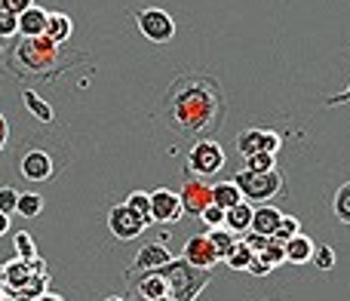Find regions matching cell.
<instances>
[{
    "mask_svg": "<svg viewBox=\"0 0 350 301\" xmlns=\"http://www.w3.org/2000/svg\"><path fill=\"white\" fill-rule=\"evenodd\" d=\"M163 114L185 139H209V133H218L228 117V99L218 77L203 71H178L166 90Z\"/></svg>",
    "mask_w": 350,
    "mask_h": 301,
    "instance_id": "obj_1",
    "label": "cell"
},
{
    "mask_svg": "<svg viewBox=\"0 0 350 301\" xmlns=\"http://www.w3.org/2000/svg\"><path fill=\"white\" fill-rule=\"evenodd\" d=\"M10 68L22 77H53L55 71H62L59 62V43H53L49 37H22L16 49H12Z\"/></svg>",
    "mask_w": 350,
    "mask_h": 301,
    "instance_id": "obj_2",
    "label": "cell"
},
{
    "mask_svg": "<svg viewBox=\"0 0 350 301\" xmlns=\"http://www.w3.org/2000/svg\"><path fill=\"white\" fill-rule=\"evenodd\" d=\"M170 283V296L175 301H197L200 292L212 283V271H200V267H191L185 259H172L166 267H160Z\"/></svg>",
    "mask_w": 350,
    "mask_h": 301,
    "instance_id": "obj_3",
    "label": "cell"
},
{
    "mask_svg": "<svg viewBox=\"0 0 350 301\" xmlns=\"http://www.w3.org/2000/svg\"><path fill=\"white\" fill-rule=\"evenodd\" d=\"M234 185L240 187L243 200L246 203H271L273 197L286 191V181L280 175V169H271V172H249V169H240L234 175Z\"/></svg>",
    "mask_w": 350,
    "mask_h": 301,
    "instance_id": "obj_4",
    "label": "cell"
},
{
    "mask_svg": "<svg viewBox=\"0 0 350 301\" xmlns=\"http://www.w3.org/2000/svg\"><path fill=\"white\" fill-rule=\"evenodd\" d=\"M224 163H228V154L218 145L215 139H197L191 145V154H187V172L197 175V179H209V175L221 172Z\"/></svg>",
    "mask_w": 350,
    "mask_h": 301,
    "instance_id": "obj_5",
    "label": "cell"
},
{
    "mask_svg": "<svg viewBox=\"0 0 350 301\" xmlns=\"http://www.w3.org/2000/svg\"><path fill=\"white\" fill-rule=\"evenodd\" d=\"M135 25H139L142 37L151 43H170L175 37V18L160 6H148V10L135 12Z\"/></svg>",
    "mask_w": 350,
    "mask_h": 301,
    "instance_id": "obj_6",
    "label": "cell"
},
{
    "mask_svg": "<svg viewBox=\"0 0 350 301\" xmlns=\"http://www.w3.org/2000/svg\"><path fill=\"white\" fill-rule=\"evenodd\" d=\"M283 148V135L273 129H261V127H249L240 133L237 139V150L240 157H252V154H280Z\"/></svg>",
    "mask_w": 350,
    "mask_h": 301,
    "instance_id": "obj_7",
    "label": "cell"
},
{
    "mask_svg": "<svg viewBox=\"0 0 350 301\" xmlns=\"http://www.w3.org/2000/svg\"><path fill=\"white\" fill-rule=\"evenodd\" d=\"M178 200H181V209H185L187 215H200V212L212 203V185L206 179H197V175H191L185 169V181H181Z\"/></svg>",
    "mask_w": 350,
    "mask_h": 301,
    "instance_id": "obj_8",
    "label": "cell"
},
{
    "mask_svg": "<svg viewBox=\"0 0 350 301\" xmlns=\"http://www.w3.org/2000/svg\"><path fill=\"white\" fill-rule=\"evenodd\" d=\"M126 286L139 301H157V298H166L170 296V283H166L163 271H142L139 274H126Z\"/></svg>",
    "mask_w": 350,
    "mask_h": 301,
    "instance_id": "obj_9",
    "label": "cell"
},
{
    "mask_svg": "<svg viewBox=\"0 0 350 301\" xmlns=\"http://www.w3.org/2000/svg\"><path fill=\"white\" fill-rule=\"evenodd\" d=\"M185 218L178 194L170 187H157L151 194V224H178Z\"/></svg>",
    "mask_w": 350,
    "mask_h": 301,
    "instance_id": "obj_10",
    "label": "cell"
},
{
    "mask_svg": "<svg viewBox=\"0 0 350 301\" xmlns=\"http://www.w3.org/2000/svg\"><path fill=\"white\" fill-rule=\"evenodd\" d=\"M18 172H22L25 181H53L55 163H53V157H49V150L31 148V150H25L22 160H18Z\"/></svg>",
    "mask_w": 350,
    "mask_h": 301,
    "instance_id": "obj_11",
    "label": "cell"
},
{
    "mask_svg": "<svg viewBox=\"0 0 350 301\" xmlns=\"http://www.w3.org/2000/svg\"><path fill=\"white\" fill-rule=\"evenodd\" d=\"M108 228H111V234L117 237V240H135V237H142L151 224H145L139 215H135L129 206H114V209L108 212Z\"/></svg>",
    "mask_w": 350,
    "mask_h": 301,
    "instance_id": "obj_12",
    "label": "cell"
},
{
    "mask_svg": "<svg viewBox=\"0 0 350 301\" xmlns=\"http://www.w3.org/2000/svg\"><path fill=\"white\" fill-rule=\"evenodd\" d=\"M181 259H185L191 267H200V271H212V267L221 261L218 259V252H215V246L209 243V237L206 234L191 237V240L185 243V249H181Z\"/></svg>",
    "mask_w": 350,
    "mask_h": 301,
    "instance_id": "obj_13",
    "label": "cell"
},
{
    "mask_svg": "<svg viewBox=\"0 0 350 301\" xmlns=\"http://www.w3.org/2000/svg\"><path fill=\"white\" fill-rule=\"evenodd\" d=\"M175 255L166 249V243L154 240V243H145V246L135 252L133 265L126 267V274H142V271H157V267H166Z\"/></svg>",
    "mask_w": 350,
    "mask_h": 301,
    "instance_id": "obj_14",
    "label": "cell"
},
{
    "mask_svg": "<svg viewBox=\"0 0 350 301\" xmlns=\"http://www.w3.org/2000/svg\"><path fill=\"white\" fill-rule=\"evenodd\" d=\"M280 218H283V212L277 209L273 203H261L252 209V222H249V231L252 234H261V237H273L280 228Z\"/></svg>",
    "mask_w": 350,
    "mask_h": 301,
    "instance_id": "obj_15",
    "label": "cell"
},
{
    "mask_svg": "<svg viewBox=\"0 0 350 301\" xmlns=\"http://www.w3.org/2000/svg\"><path fill=\"white\" fill-rule=\"evenodd\" d=\"M3 277H6L3 292H6V296H16V292H22L25 286H28V280L34 277V274H31L28 261L12 259V261H6V265H3Z\"/></svg>",
    "mask_w": 350,
    "mask_h": 301,
    "instance_id": "obj_16",
    "label": "cell"
},
{
    "mask_svg": "<svg viewBox=\"0 0 350 301\" xmlns=\"http://www.w3.org/2000/svg\"><path fill=\"white\" fill-rule=\"evenodd\" d=\"M46 16L49 12L43 6H28L25 12H18V34L22 37H40L46 31Z\"/></svg>",
    "mask_w": 350,
    "mask_h": 301,
    "instance_id": "obj_17",
    "label": "cell"
},
{
    "mask_svg": "<svg viewBox=\"0 0 350 301\" xmlns=\"http://www.w3.org/2000/svg\"><path fill=\"white\" fill-rule=\"evenodd\" d=\"M71 31H74V22L65 16V12H49L46 16V31H43V37H49L53 43H68L71 40Z\"/></svg>",
    "mask_w": 350,
    "mask_h": 301,
    "instance_id": "obj_18",
    "label": "cell"
},
{
    "mask_svg": "<svg viewBox=\"0 0 350 301\" xmlns=\"http://www.w3.org/2000/svg\"><path fill=\"white\" fill-rule=\"evenodd\" d=\"M237 203H243V194H240V187L234 185V179H224V181H218V185H212V206L228 212L230 206H237Z\"/></svg>",
    "mask_w": 350,
    "mask_h": 301,
    "instance_id": "obj_19",
    "label": "cell"
},
{
    "mask_svg": "<svg viewBox=\"0 0 350 301\" xmlns=\"http://www.w3.org/2000/svg\"><path fill=\"white\" fill-rule=\"evenodd\" d=\"M314 240L310 237H304V234H298V237H292L289 243H286V261L289 265H308L310 259H314Z\"/></svg>",
    "mask_w": 350,
    "mask_h": 301,
    "instance_id": "obj_20",
    "label": "cell"
},
{
    "mask_svg": "<svg viewBox=\"0 0 350 301\" xmlns=\"http://www.w3.org/2000/svg\"><path fill=\"white\" fill-rule=\"evenodd\" d=\"M249 222H252V203H237L224 212V228L234 231V234H246L249 231Z\"/></svg>",
    "mask_w": 350,
    "mask_h": 301,
    "instance_id": "obj_21",
    "label": "cell"
},
{
    "mask_svg": "<svg viewBox=\"0 0 350 301\" xmlns=\"http://www.w3.org/2000/svg\"><path fill=\"white\" fill-rule=\"evenodd\" d=\"M22 102H25V108H28L40 123H53V120H55L53 105H49L43 96H37L34 90H22Z\"/></svg>",
    "mask_w": 350,
    "mask_h": 301,
    "instance_id": "obj_22",
    "label": "cell"
},
{
    "mask_svg": "<svg viewBox=\"0 0 350 301\" xmlns=\"http://www.w3.org/2000/svg\"><path fill=\"white\" fill-rule=\"evenodd\" d=\"M206 237H209V243L215 246V252L221 261L228 259V255L234 252V246L240 243V234H234V231H228V228H212Z\"/></svg>",
    "mask_w": 350,
    "mask_h": 301,
    "instance_id": "obj_23",
    "label": "cell"
},
{
    "mask_svg": "<svg viewBox=\"0 0 350 301\" xmlns=\"http://www.w3.org/2000/svg\"><path fill=\"white\" fill-rule=\"evenodd\" d=\"M258 259L265 261L267 267H273V271H277L280 265H286V243H280L277 237H271V240H267V246L258 252Z\"/></svg>",
    "mask_w": 350,
    "mask_h": 301,
    "instance_id": "obj_24",
    "label": "cell"
},
{
    "mask_svg": "<svg viewBox=\"0 0 350 301\" xmlns=\"http://www.w3.org/2000/svg\"><path fill=\"white\" fill-rule=\"evenodd\" d=\"M252 259H255V252L240 240V243L234 246V252H230L228 259H224V265H228L230 271H243V274H246V271H249V265H252Z\"/></svg>",
    "mask_w": 350,
    "mask_h": 301,
    "instance_id": "obj_25",
    "label": "cell"
},
{
    "mask_svg": "<svg viewBox=\"0 0 350 301\" xmlns=\"http://www.w3.org/2000/svg\"><path fill=\"white\" fill-rule=\"evenodd\" d=\"M332 212H335V218H338L341 224H347V228H350V181H345V185L335 191Z\"/></svg>",
    "mask_w": 350,
    "mask_h": 301,
    "instance_id": "obj_26",
    "label": "cell"
},
{
    "mask_svg": "<svg viewBox=\"0 0 350 301\" xmlns=\"http://www.w3.org/2000/svg\"><path fill=\"white\" fill-rule=\"evenodd\" d=\"M123 206H129V209L135 212V215L142 218L145 224H151V194H145V191H133L126 197V203Z\"/></svg>",
    "mask_w": 350,
    "mask_h": 301,
    "instance_id": "obj_27",
    "label": "cell"
},
{
    "mask_svg": "<svg viewBox=\"0 0 350 301\" xmlns=\"http://www.w3.org/2000/svg\"><path fill=\"white\" fill-rule=\"evenodd\" d=\"M16 212L22 218H37L43 212V197H40V194H18Z\"/></svg>",
    "mask_w": 350,
    "mask_h": 301,
    "instance_id": "obj_28",
    "label": "cell"
},
{
    "mask_svg": "<svg viewBox=\"0 0 350 301\" xmlns=\"http://www.w3.org/2000/svg\"><path fill=\"white\" fill-rule=\"evenodd\" d=\"M243 169H249V172H271V169H277V154L243 157Z\"/></svg>",
    "mask_w": 350,
    "mask_h": 301,
    "instance_id": "obj_29",
    "label": "cell"
},
{
    "mask_svg": "<svg viewBox=\"0 0 350 301\" xmlns=\"http://www.w3.org/2000/svg\"><path fill=\"white\" fill-rule=\"evenodd\" d=\"M314 267L317 271H332L335 265H338V252H335L332 246H326V243H320V246L314 249Z\"/></svg>",
    "mask_w": 350,
    "mask_h": 301,
    "instance_id": "obj_30",
    "label": "cell"
},
{
    "mask_svg": "<svg viewBox=\"0 0 350 301\" xmlns=\"http://www.w3.org/2000/svg\"><path fill=\"white\" fill-rule=\"evenodd\" d=\"M12 246H16V259H22V261H28V259H34L37 255V246H34V237L28 234V231H16V237H12Z\"/></svg>",
    "mask_w": 350,
    "mask_h": 301,
    "instance_id": "obj_31",
    "label": "cell"
},
{
    "mask_svg": "<svg viewBox=\"0 0 350 301\" xmlns=\"http://www.w3.org/2000/svg\"><path fill=\"white\" fill-rule=\"evenodd\" d=\"M298 234H301V222H298L295 215H283V218H280V228H277V234H273V237H277L280 243H289L292 237H298Z\"/></svg>",
    "mask_w": 350,
    "mask_h": 301,
    "instance_id": "obj_32",
    "label": "cell"
},
{
    "mask_svg": "<svg viewBox=\"0 0 350 301\" xmlns=\"http://www.w3.org/2000/svg\"><path fill=\"white\" fill-rule=\"evenodd\" d=\"M197 218H200V222H203L209 231H212V228H224V209H218V206H212V203L206 206V209L200 212Z\"/></svg>",
    "mask_w": 350,
    "mask_h": 301,
    "instance_id": "obj_33",
    "label": "cell"
},
{
    "mask_svg": "<svg viewBox=\"0 0 350 301\" xmlns=\"http://www.w3.org/2000/svg\"><path fill=\"white\" fill-rule=\"evenodd\" d=\"M18 203V191L16 187H0V215H12Z\"/></svg>",
    "mask_w": 350,
    "mask_h": 301,
    "instance_id": "obj_34",
    "label": "cell"
},
{
    "mask_svg": "<svg viewBox=\"0 0 350 301\" xmlns=\"http://www.w3.org/2000/svg\"><path fill=\"white\" fill-rule=\"evenodd\" d=\"M12 34H18V16L10 10H3L0 12V40H3V37H12Z\"/></svg>",
    "mask_w": 350,
    "mask_h": 301,
    "instance_id": "obj_35",
    "label": "cell"
},
{
    "mask_svg": "<svg viewBox=\"0 0 350 301\" xmlns=\"http://www.w3.org/2000/svg\"><path fill=\"white\" fill-rule=\"evenodd\" d=\"M246 274H252V277H271V274H273V267H267L265 261H261L258 255H255V259H252V265H249V271H246Z\"/></svg>",
    "mask_w": 350,
    "mask_h": 301,
    "instance_id": "obj_36",
    "label": "cell"
},
{
    "mask_svg": "<svg viewBox=\"0 0 350 301\" xmlns=\"http://www.w3.org/2000/svg\"><path fill=\"white\" fill-rule=\"evenodd\" d=\"M0 3H3L10 12H16V16H18V12H25L28 6H34V0H0Z\"/></svg>",
    "mask_w": 350,
    "mask_h": 301,
    "instance_id": "obj_37",
    "label": "cell"
},
{
    "mask_svg": "<svg viewBox=\"0 0 350 301\" xmlns=\"http://www.w3.org/2000/svg\"><path fill=\"white\" fill-rule=\"evenodd\" d=\"M347 102H350V86H347L345 92H338V96H329V99H326L329 108H338V105H347Z\"/></svg>",
    "mask_w": 350,
    "mask_h": 301,
    "instance_id": "obj_38",
    "label": "cell"
},
{
    "mask_svg": "<svg viewBox=\"0 0 350 301\" xmlns=\"http://www.w3.org/2000/svg\"><path fill=\"white\" fill-rule=\"evenodd\" d=\"M6 142H10V120L0 114V150L6 148Z\"/></svg>",
    "mask_w": 350,
    "mask_h": 301,
    "instance_id": "obj_39",
    "label": "cell"
},
{
    "mask_svg": "<svg viewBox=\"0 0 350 301\" xmlns=\"http://www.w3.org/2000/svg\"><path fill=\"white\" fill-rule=\"evenodd\" d=\"M10 234V215H0V237Z\"/></svg>",
    "mask_w": 350,
    "mask_h": 301,
    "instance_id": "obj_40",
    "label": "cell"
},
{
    "mask_svg": "<svg viewBox=\"0 0 350 301\" xmlns=\"http://www.w3.org/2000/svg\"><path fill=\"white\" fill-rule=\"evenodd\" d=\"M37 301H65V298H62V296H55V292H43V296L37 298Z\"/></svg>",
    "mask_w": 350,
    "mask_h": 301,
    "instance_id": "obj_41",
    "label": "cell"
},
{
    "mask_svg": "<svg viewBox=\"0 0 350 301\" xmlns=\"http://www.w3.org/2000/svg\"><path fill=\"white\" fill-rule=\"evenodd\" d=\"M10 301H37V298H28V296H10Z\"/></svg>",
    "mask_w": 350,
    "mask_h": 301,
    "instance_id": "obj_42",
    "label": "cell"
},
{
    "mask_svg": "<svg viewBox=\"0 0 350 301\" xmlns=\"http://www.w3.org/2000/svg\"><path fill=\"white\" fill-rule=\"evenodd\" d=\"M3 283H6V277H3V261H0V289H3Z\"/></svg>",
    "mask_w": 350,
    "mask_h": 301,
    "instance_id": "obj_43",
    "label": "cell"
},
{
    "mask_svg": "<svg viewBox=\"0 0 350 301\" xmlns=\"http://www.w3.org/2000/svg\"><path fill=\"white\" fill-rule=\"evenodd\" d=\"M105 301H126V298H120V296H108Z\"/></svg>",
    "mask_w": 350,
    "mask_h": 301,
    "instance_id": "obj_44",
    "label": "cell"
},
{
    "mask_svg": "<svg viewBox=\"0 0 350 301\" xmlns=\"http://www.w3.org/2000/svg\"><path fill=\"white\" fill-rule=\"evenodd\" d=\"M0 301H10V296H6V292H3V289H0Z\"/></svg>",
    "mask_w": 350,
    "mask_h": 301,
    "instance_id": "obj_45",
    "label": "cell"
},
{
    "mask_svg": "<svg viewBox=\"0 0 350 301\" xmlns=\"http://www.w3.org/2000/svg\"><path fill=\"white\" fill-rule=\"evenodd\" d=\"M3 10H6V6H3V3H0V12H3Z\"/></svg>",
    "mask_w": 350,
    "mask_h": 301,
    "instance_id": "obj_46",
    "label": "cell"
}]
</instances>
